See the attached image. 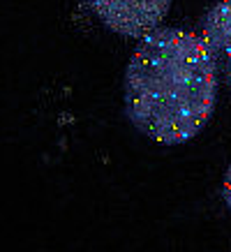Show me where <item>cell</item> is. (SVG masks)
Segmentation results:
<instances>
[{
  "instance_id": "1",
  "label": "cell",
  "mask_w": 231,
  "mask_h": 252,
  "mask_svg": "<svg viewBox=\"0 0 231 252\" xmlns=\"http://www.w3.org/2000/svg\"><path fill=\"white\" fill-rule=\"evenodd\" d=\"M217 54L199 32L164 28L139 39L123 81L125 116L164 146L194 139L217 104Z\"/></svg>"
},
{
  "instance_id": "2",
  "label": "cell",
  "mask_w": 231,
  "mask_h": 252,
  "mask_svg": "<svg viewBox=\"0 0 231 252\" xmlns=\"http://www.w3.org/2000/svg\"><path fill=\"white\" fill-rule=\"evenodd\" d=\"M84 2L116 35L141 39L160 28L173 0H84Z\"/></svg>"
},
{
  "instance_id": "3",
  "label": "cell",
  "mask_w": 231,
  "mask_h": 252,
  "mask_svg": "<svg viewBox=\"0 0 231 252\" xmlns=\"http://www.w3.org/2000/svg\"><path fill=\"white\" fill-rule=\"evenodd\" d=\"M199 35L217 56L231 46V0H222L208 9L199 21Z\"/></svg>"
},
{
  "instance_id": "4",
  "label": "cell",
  "mask_w": 231,
  "mask_h": 252,
  "mask_svg": "<svg viewBox=\"0 0 231 252\" xmlns=\"http://www.w3.org/2000/svg\"><path fill=\"white\" fill-rule=\"evenodd\" d=\"M222 197H224V201H227V206H229V211H231V164L227 167V171H224V181H222Z\"/></svg>"
},
{
  "instance_id": "5",
  "label": "cell",
  "mask_w": 231,
  "mask_h": 252,
  "mask_svg": "<svg viewBox=\"0 0 231 252\" xmlns=\"http://www.w3.org/2000/svg\"><path fill=\"white\" fill-rule=\"evenodd\" d=\"M224 56H227V72H229V88H231V46L227 49V54Z\"/></svg>"
}]
</instances>
